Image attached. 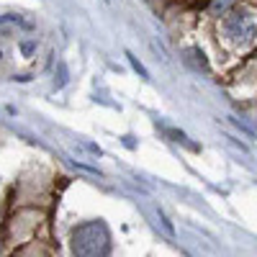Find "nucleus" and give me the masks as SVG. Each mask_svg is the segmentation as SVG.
Returning <instances> with one entry per match:
<instances>
[{
  "mask_svg": "<svg viewBox=\"0 0 257 257\" xmlns=\"http://www.w3.org/2000/svg\"><path fill=\"white\" fill-rule=\"evenodd\" d=\"M224 29H226V34L231 36V39H237V41H249L252 36H254V24L249 21V16L247 13H237V16H231L226 24H224Z\"/></svg>",
  "mask_w": 257,
  "mask_h": 257,
  "instance_id": "obj_1",
  "label": "nucleus"
}]
</instances>
